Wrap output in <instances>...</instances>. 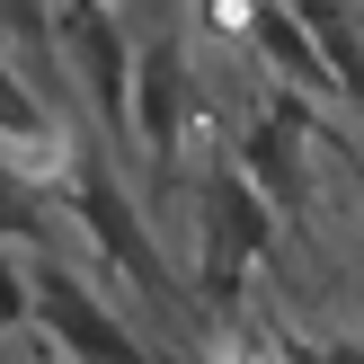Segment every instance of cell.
Segmentation results:
<instances>
[{
    "instance_id": "cell-2",
    "label": "cell",
    "mask_w": 364,
    "mask_h": 364,
    "mask_svg": "<svg viewBox=\"0 0 364 364\" xmlns=\"http://www.w3.org/2000/svg\"><path fill=\"white\" fill-rule=\"evenodd\" d=\"M27 311H36V329L53 338V355H71V364H160L151 338H142L89 276H71L63 258H27Z\"/></svg>"
},
{
    "instance_id": "cell-3",
    "label": "cell",
    "mask_w": 364,
    "mask_h": 364,
    "mask_svg": "<svg viewBox=\"0 0 364 364\" xmlns=\"http://www.w3.org/2000/svg\"><path fill=\"white\" fill-rule=\"evenodd\" d=\"M196 223H205V302L231 311L240 284H249V267L276 258V205H267L240 169H205V187H196Z\"/></svg>"
},
{
    "instance_id": "cell-8",
    "label": "cell",
    "mask_w": 364,
    "mask_h": 364,
    "mask_svg": "<svg viewBox=\"0 0 364 364\" xmlns=\"http://www.w3.org/2000/svg\"><path fill=\"white\" fill-rule=\"evenodd\" d=\"M18 329H36V311H27V267L0 249V338H18Z\"/></svg>"
},
{
    "instance_id": "cell-6",
    "label": "cell",
    "mask_w": 364,
    "mask_h": 364,
    "mask_svg": "<svg viewBox=\"0 0 364 364\" xmlns=\"http://www.w3.org/2000/svg\"><path fill=\"white\" fill-rule=\"evenodd\" d=\"M53 240V196L45 178H27L9 151H0V249H45Z\"/></svg>"
},
{
    "instance_id": "cell-9",
    "label": "cell",
    "mask_w": 364,
    "mask_h": 364,
    "mask_svg": "<svg viewBox=\"0 0 364 364\" xmlns=\"http://www.w3.org/2000/svg\"><path fill=\"white\" fill-rule=\"evenodd\" d=\"M355 284H364V258H355Z\"/></svg>"
},
{
    "instance_id": "cell-1",
    "label": "cell",
    "mask_w": 364,
    "mask_h": 364,
    "mask_svg": "<svg viewBox=\"0 0 364 364\" xmlns=\"http://www.w3.org/2000/svg\"><path fill=\"white\" fill-rule=\"evenodd\" d=\"M53 63L116 160H134V18L116 0H53Z\"/></svg>"
},
{
    "instance_id": "cell-10",
    "label": "cell",
    "mask_w": 364,
    "mask_h": 364,
    "mask_svg": "<svg viewBox=\"0 0 364 364\" xmlns=\"http://www.w3.org/2000/svg\"><path fill=\"white\" fill-rule=\"evenodd\" d=\"M116 9H134V0H116Z\"/></svg>"
},
{
    "instance_id": "cell-7",
    "label": "cell",
    "mask_w": 364,
    "mask_h": 364,
    "mask_svg": "<svg viewBox=\"0 0 364 364\" xmlns=\"http://www.w3.org/2000/svg\"><path fill=\"white\" fill-rule=\"evenodd\" d=\"M0 53L45 89L53 80V0H0Z\"/></svg>"
},
{
    "instance_id": "cell-4",
    "label": "cell",
    "mask_w": 364,
    "mask_h": 364,
    "mask_svg": "<svg viewBox=\"0 0 364 364\" xmlns=\"http://www.w3.org/2000/svg\"><path fill=\"white\" fill-rule=\"evenodd\" d=\"M196 116H205V98H196V71H187L178 27L134 36V160H151V169L169 178L178 160H187Z\"/></svg>"
},
{
    "instance_id": "cell-5",
    "label": "cell",
    "mask_w": 364,
    "mask_h": 364,
    "mask_svg": "<svg viewBox=\"0 0 364 364\" xmlns=\"http://www.w3.org/2000/svg\"><path fill=\"white\" fill-rule=\"evenodd\" d=\"M71 213H80V231H89V240H98L134 284H151V302H178V294H169V258H160L151 223L134 213L124 178L107 169V160H89V151H80V169H71Z\"/></svg>"
}]
</instances>
